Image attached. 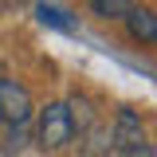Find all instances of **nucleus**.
I'll return each mask as SVG.
<instances>
[{"label": "nucleus", "mask_w": 157, "mask_h": 157, "mask_svg": "<svg viewBox=\"0 0 157 157\" xmlns=\"http://www.w3.org/2000/svg\"><path fill=\"white\" fill-rule=\"evenodd\" d=\"M28 145V126H8V145H4V153H20Z\"/></svg>", "instance_id": "obj_7"}, {"label": "nucleus", "mask_w": 157, "mask_h": 157, "mask_svg": "<svg viewBox=\"0 0 157 157\" xmlns=\"http://www.w3.org/2000/svg\"><path fill=\"white\" fill-rule=\"evenodd\" d=\"M32 94H28V86L16 82V78H0V122H8V126H28L32 122Z\"/></svg>", "instance_id": "obj_2"}, {"label": "nucleus", "mask_w": 157, "mask_h": 157, "mask_svg": "<svg viewBox=\"0 0 157 157\" xmlns=\"http://www.w3.org/2000/svg\"><path fill=\"white\" fill-rule=\"evenodd\" d=\"M110 141H114L118 157H122V153H130V149L149 145V141H145V126H141V118H137L134 110H118L114 126H110Z\"/></svg>", "instance_id": "obj_3"}, {"label": "nucleus", "mask_w": 157, "mask_h": 157, "mask_svg": "<svg viewBox=\"0 0 157 157\" xmlns=\"http://www.w3.org/2000/svg\"><path fill=\"white\" fill-rule=\"evenodd\" d=\"M39 20H43V24H51V28H63V32H71V24L63 20V12H59V8H51V4H39Z\"/></svg>", "instance_id": "obj_8"}, {"label": "nucleus", "mask_w": 157, "mask_h": 157, "mask_svg": "<svg viewBox=\"0 0 157 157\" xmlns=\"http://www.w3.org/2000/svg\"><path fill=\"white\" fill-rule=\"evenodd\" d=\"M126 32H130V39L141 43V47H157V12L134 4V12L126 16Z\"/></svg>", "instance_id": "obj_4"}, {"label": "nucleus", "mask_w": 157, "mask_h": 157, "mask_svg": "<svg viewBox=\"0 0 157 157\" xmlns=\"http://www.w3.org/2000/svg\"><path fill=\"white\" fill-rule=\"evenodd\" d=\"M75 118H71V106L67 102H47L36 118V145L43 153H59L75 141Z\"/></svg>", "instance_id": "obj_1"}, {"label": "nucleus", "mask_w": 157, "mask_h": 157, "mask_svg": "<svg viewBox=\"0 0 157 157\" xmlns=\"http://www.w3.org/2000/svg\"><path fill=\"white\" fill-rule=\"evenodd\" d=\"M90 12L98 20H126L134 12V0H90Z\"/></svg>", "instance_id": "obj_6"}, {"label": "nucleus", "mask_w": 157, "mask_h": 157, "mask_svg": "<svg viewBox=\"0 0 157 157\" xmlns=\"http://www.w3.org/2000/svg\"><path fill=\"white\" fill-rule=\"evenodd\" d=\"M110 149H114V141L106 126H90L82 134V157H110Z\"/></svg>", "instance_id": "obj_5"}, {"label": "nucleus", "mask_w": 157, "mask_h": 157, "mask_svg": "<svg viewBox=\"0 0 157 157\" xmlns=\"http://www.w3.org/2000/svg\"><path fill=\"white\" fill-rule=\"evenodd\" d=\"M122 157H153V145H141V149H130V153H122Z\"/></svg>", "instance_id": "obj_9"}]
</instances>
